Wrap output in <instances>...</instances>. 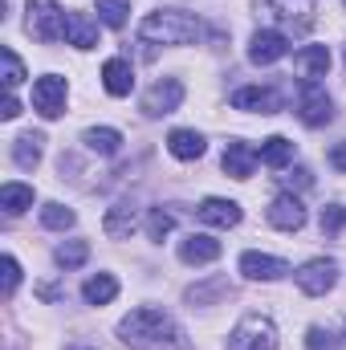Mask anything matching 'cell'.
Listing matches in <instances>:
<instances>
[{
    "label": "cell",
    "instance_id": "obj_22",
    "mask_svg": "<svg viewBox=\"0 0 346 350\" xmlns=\"http://www.w3.org/2000/svg\"><path fill=\"white\" fill-rule=\"evenodd\" d=\"M82 297H86V306H110V301L118 297L114 273H94L86 285H82Z\"/></svg>",
    "mask_w": 346,
    "mask_h": 350
},
{
    "label": "cell",
    "instance_id": "obj_34",
    "mask_svg": "<svg viewBox=\"0 0 346 350\" xmlns=\"http://www.w3.org/2000/svg\"><path fill=\"white\" fill-rule=\"evenodd\" d=\"M318 224H322V232H343L346 228V204H330V208H322V216H318Z\"/></svg>",
    "mask_w": 346,
    "mask_h": 350
},
{
    "label": "cell",
    "instance_id": "obj_15",
    "mask_svg": "<svg viewBox=\"0 0 346 350\" xmlns=\"http://www.w3.org/2000/svg\"><path fill=\"white\" fill-rule=\"evenodd\" d=\"M232 106L237 110H249V114H277L281 110V98L269 86H241L232 94Z\"/></svg>",
    "mask_w": 346,
    "mask_h": 350
},
{
    "label": "cell",
    "instance_id": "obj_6",
    "mask_svg": "<svg viewBox=\"0 0 346 350\" xmlns=\"http://www.w3.org/2000/svg\"><path fill=\"white\" fill-rule=\"evenodd\" d=\"M66 98H70V86H66V78H57V74H45V78L33 82V110H37L41 118H62Z\"/></svg>",
    "mask_w": 346,
    "mask_h": 350
},
{
    "label": "cell",
    "instance_id": "obj_25",
    "mask_svg": "<svg viewBox=\"0 0 346 350\" xmlns=\"http://www.w3.org/2000/svg\"><path fill=\"white\" fill-rule=\"evenodd\" d=\"M41 143H45V135H21V139L12 143V163H16L21 172H33V167L41 163Z\"/></svg>",
    "mask_w": 346,
    "mask_h": 350
},
{
    "label": "cell",
    "instance_id": "obj_2",
    "mask_svg": "<svg viewBox=\"0 0 346 350\" xmlns=\"http://www.w3.org/2000/svg\"><path fill=\"white\" fill-rule=\"evenodd\" d=\"M204 25L196 12H183V8H159V12H147L143 25H139V37L151 41V45H191L200 41Z\"/></svg>",
    "mask_w": 346,
    "mask_h": 350
},
{
    "label": "cell",
    "instance_id": "obj_29",
    "mask_svg": "<svg viewBox=\"0 0 346 350\" xmlns=\"http://www.w3.org/2000/svg\"><path fill=\"white\" fill-rule=\"evenodd\" d=\"M127 12H131V0H98V21L106 29H122Z\"/></svg>",
    "mask_w": 346,
    "mask_h": 350
},
{
    "label": "cell",
    "instance_id": "obj_39",
    "mask_svg": "<svg viewBox=\"0 0 346 350\" xmlns=\"http://www.w3.org/2000/svg\"><path fill=\"white\" fill-rule=\"evenodd\" d=\"M74 350H94V347H74Z\"/></svg>",
    "mask_w": 346,
    "mask_h": 350
},
{
    "label": "cell",
    "instance_id": "obj_38",
    "mask_svg": "<svg viewBox=\"0 0 346 350\" xmlns=\"http://www.w3.org/2000/svg\"><path fill=\"white\" fill-rule=\"evenodd\" d=\"M330 163H334L338 172H346V143H338V147L330 151Z\"/></svg>",
    "mask_w": 346,
    "mask_h": 350
},
{
    "label": "cell",
    "instance_id": "obj_32",
    "mask_svg": "<svg viewBox=\"0 0 346 350\" xmlns=\"http://www.w3.org/2000/svg\"><path fill=\"white\" fill-rule=\"evenodd\" d=\"M0 62H4V86L16 90L25 82V66H21V57L12 53V49H0Z\"/></svg>",
    "mask_w": 346,
    "mask_h": 350
},
{
    "label": "cell",
    "instance_id": "obj_27",
    "mask_svg": "<svg viewBox=\"0 0 346 350\" xmlns=\"http://www.w3.org/2000/svg\"><path fill=\"white\" fill-rule=\"evenodd\" d=\"M53 261L62 265V269H82L90 261V245L86 241H66V245L53 249Z\"/></svg>",
    "mask_w": 346,
    "mask_h": 350
},
{
    "label": "cell",
    "instance_id": "obj_21",
    "mask_svg": "<svg viewBox=\"0 0 346 350\" xmlns=\"http://www.w3.org/2000/svg\"><path fill=\"white\" fill-rule=\"evenodd\" d=\"M168 151H172L175 159H183V163H191V159H200L204 155V135L200 131H172L168 135Z\"/></svg>",
    "mask_w": 346,
    "mask_h": 350
},
{
    "label": "cell",
    "instance_id": "obj_37",
    "mask_svg": "<svg viewBox=\"0 0 346 350\" xmlns=\"http://www.w3.org/2000/svg\"><path fill=\"white\" fill-rule=\"evenodd\" d=\"M0 114H4L8 122H12V118L21 114V102H16V94H8V98H4V110H0Z\"/></svg>",
    "mask_w": 346,
    "mask_h": 350
},
{
    "label": "cell",
    "instance_id": "obj_20",
    "mask_svg": "<svg viewBox=\"0 0 346 350\" xmlns=\"http://www.w3.org/2000/svg\"><path fill=\"white\" fill-rule=\"evenodd\" d=\"M257 147H249V143H228L224 147V172L232 175V179H249L253 167H257Z\"/></svg>",
    "mask_w": 346,
    "mask_h": 350
},
{
    "label": "cell",
    "instance_id": "obj_14",
    "mask_svg": "<svg viewBox=\"0 0 346 350\" xmlns=\"http://www.w3.org/2000/svg\"><path fill=\"white\" fill-rule=\"evenodd\" d=\"M216 257H220V241L208 232H191L179 241V261L183 265H212Z\"/></svg>",
    "mask_w": 346,
    "mask_h": 350
},
{
    "label": "cell",
    "instance_id": "obj_28",
    "mask_svg": "<svg viewBox=\"0 0 346 350\" xmlns=\"http://www.w3.org/2000/svg\"><path fill=\"white\" fill-rule=\"evenodd\" d=\"M228 293V281L224 277H212V281H204V285H191L187 289V301L191 306H212V301H220Z\"/></svg>",
    "mask_w": 346,
    "mask_h": 350
},
{
    "label": "cell",
    "instance_id": "obj_30",
    "mask_svg": "<svg viewBox=\"0 0 346 350\" xmlns=\"http://www.w3.org/2000/svg\"><path fill=\"white\" fill-rule=\"evenodd\" d=\"M74 220H78V216H74L66 204H45V208H41V224H45V228H53V232L74 228Z\"/></svg>",
    "mask_w": 346,
    "mask_h": 350
},
{
    "label": "cell",
    "instance_id": "obj_7",
    "mask_svg": "<svg viewBox=\"0 0 346 350\" xmlns=\"http://www.w3.org/2000/svg\"><path fill=\"white\" fill-rule=\"evenodd\" d=\"M179 102H183V82H179V78H159L155 86L143 94L139 110H143L147 118H163V114H175V110H179Z\"/></svg>",
    "mask_w": 346,
    "mask_h": 350
},
{
    "label": "cell",
    "instance_id": "obj_8",
    "mask_svg": "<svg viewBox=\"0 0 346 350\" xmlns=\"http://www.w3.org/2000/svg\"><path fill=\"white\" fill-rule=\"evenodd\" d=\"M297 118H302L306 126H326V122L334 118V102H330V94H326L322 82H306V86H302Z\"/></svg>",
    "mask_w": 346,
    "mask_h": 350
},
{
    "label": "cell",
    "instance_id": "obj_18",
    "mask_svg": "<svg viewBox=\"0 0 346 350\" xmlns=\"http://www.w3.org/2000/svg\"><path fill=\"white\" fill-rule=\"evenodd\" d=\"M135 228H139V208H135V204H114V208L106 212V220H102V232H106L110 241H127Z\"/></svg>",
    "mask_w": 346,
    "mask_h": 350
},
{
    "label": "cell",
    "instance_id": "obj_5",
    "mask_svg": "<svg viewBox=\"0 0 346 350\" xmlns=\"http://www.w3.org/2000/svg\"><path fill=\"white\" fill-rule=\"evenodd\" d=\"M297 289L306 293V297H326L334 285H338V265L326 261V257H314V261H306L297 273Z\"/></svg>",
    "mask_w": 346,
    "mask_h": 350
},
{
    "label": "cell",
    "instance_id": "obj_24",
    "mask_svg": "<svg viewBox=\"0 0 346 350\" xmlns=\"http://www.w3.org/2000/svg\"><path fill=\"white\" fill-rule=\"evenodd\" d=\"M82 143H86V151H94V155H118L122 151V135L114 126H90L86 135H82Z\"/></svg>",
    "mask_w": 346,
    "mask_h": 350
},
{
    "label": "cell",
    "instance_id": "obj_1",
    "mask_svg": "<svg viewBox=\"0 0 346 350\" xmlns=\"http://www.w3.org/2000/svg\"><path fill=\"white\" fill-rule=\"evenodd\" d=\"M118 338L131 350H151V347H163V342H175V338H183V334H179V326H175L163 310L139 306V310H131V314L118 322Z\"/></svg>",
    "mask_w": 346,
    "mask_h": 350
},
{
    "label": "cell",
    "instance_id": "obj_9",
    "mask_svg": "<svg viewBox=\"0 0 346 350\" xmlns=\"http://www.w3.org/2000/svg\"><path fill=\"white\" fill-rule=\"evenodd\" d=\"M265 4L277 16V25L289 33H306L318 16V0H265Z\"/></svg>",
    "mask_w": 346,
    "mask_h": 350
},
{
    "label": "cell",
    "instance_id": "obj_36",
    "mask_svg": "<svg viewBox=\"0 0 346 350\" xmlns=\"http://www.w3.org/2000/svg\"><path fill=\"white\" fill-rule=\"evenodd\" d=\"M310 183H314V175L306 172V167H293L289 175H281V187H285V191H306Z\"/></svg>",
    "mask_w": 346,
    "mask_h": 350
},
{
    "label": "cell",
    "instance_id": "obj_3",
    "mask_svg": "<svg viewBox=\"0 0 346 350\" xmlns=\"http://www.w3.org/2000/svg\"><path fill=\"white\" fill-rule=\"evenodd\" d=\"M66 16H70V12H66L57 0H29L25 29H29L37 41L53 45V41H62V37H66Z\"/></svg>",
    "mask_w": 346,
    "mask_h": 350
},
{
    "label": "cell",
    "instance_id": "obj_23",
    "mask_svg": "<svg viewBox=\"0 0 346 350\" xmlns=\"http://www.w3.org/2000/svg\"><path fill=\"white\" fill-rule=\"evenodd\" d=\"M261 163L265 167H273V172H281V167H289L293 163V143L285 139V135H273V139H265L261 143Z\"/></svg>",
    "mask_w": 346,
    "mask_h": 350
},
{
    "label": "cell",
    "instance_id": "obj_31",
    "mask_svg": "<svg viewBox=\"0 0 346 350\" xmlns=\"http://www.w3.org/2000/svg\"><path fill=\"white\" fill-rule=\"evenodd\" d=\"M172 228H175V216H172V212L151 208V216H147V237H151V241H163Z\"/></svg>",
    "mask_w": 346,
    "mask_h": 350
},
{
    "label": "cell",
    "instance_id": "obj_13",
    "mask_svg": "<svg viewBox=\"0 0 346 350\" xmlns=\"http://www.w3.org/2000/svg\"><path fill=\"white\" fill-rule=\"evenodd\" d=\"M241 273L249 281H281L289 273V265L281 257H269V253H241Z\"/></svg>",
    "mask_w": 346,
    "mask_h": 350
},
{
    "label": "cell",
    "instance_id": "obj_35",
    "mask_svg": "<svg viewBox=\"0 0 346 350\" xmlns=\"http://www.w3.org/2000/svg\"><path fill=\"white\" fill-rule=\"evenodd\" d=\"M0 269H4V277H0V289H4V297H12V293H16V285H21V265H16V257H8V253H4Z\"/></svg>",
    "mask_w": 346,
    "mask_h": 350
},
{
    "label": "cell",
    "instance_id": "obj_12",
    "mask_svg": "<svg viewBox=\"0 0 346 350\" xmlns=\"http://www.w3.org/2000/svg\"><path fill=\"white\" fill-rule=\"evenodd\" d=\"M196 216H200L204 224H212V228H237V224H241V204H237V200L208 196V200H200Z\"/></svg>",
    "mask_w": 346,
    "mask_h": 350
},
{
    "label": "cell",
    "instance_id": "obj_16",
    "mask_svg": "<svg viewBox=\"0 0 346 350\" xmlns=\"http://www.w3.org/2000/svg\"><path fill=\"white\" fill-rule=\"evenodd\" d=\"M102 86L110 98H127L131 90H135V70H131V62L127 57H110L106 66H102Z\"/></svg>",
    "mask_w": 346,
    "mask_h": 350
},
{
    "label": "cell",
    "instance_id": "obj_10",
    "mask_svg": "<svg viewBox=\"0 0 346 350\" xmlns=\"http://www.w3.org/2000/svg\"><path fill=\"white\" fill-rule=\"evenodd\" d=\"M289 53V37L281 29H257L253 41H249V62L253 66H273Z\"/></svg>",
    "mask_w": 346,
    "mask_h": 350
},
{
    "label": "cell",
    "instance_id": "obj_26",
    "mask_svg": "<svg viewBox=\"0 0 346 350\" xmlns=\"http://www.w3.org/2000/svg\"><path fill=\"white\" fill-rule=\"evenodd\" d=\"M0 208H4L8 216L29 212V208H33V187H29V183H16V179L4 183V187H0Z\"/></svg>",
    "mask_w": 346,
    "mask_h": 350
},
{
    "label": "cell",
    "instance_id": "obj_4",
    "mask_svg": "<svg viewBox=\"0 0 346 350\" xmlns=\"http://www.w3.org/2000/svg\"><path fill=\"white\" fill-rule=\"evenodd\" d=\"M277 326L265 318V314H245L237 322V330L228 334V350H277Z\"/></svg>",
    "mask_w": 346,
    "mask_h": 350
},
{
    "label": "cell",
    "instance_id": "obj_17",
    "mask_svg": "<svg viewBox=\"0 0 346 350\" xmlns=\"http://www.w3.org/2000/svg\"><path fill=\"white\" fill-rule=\"evenodd\" d=\"M293 66H297V74H302L306 82H318V78H326V70H330V49H326V45H306V49L293 53Z\"/></svg>",
    "mask_w": 346,
    "mask_h": 350
},
{
    "label": "cell",
    "instance_id": "obj_11",
    "mask_svg": "<svg viewBox=\"0 0 346 350\" xmlns=\"http://www.w3.org/2000/svg\"><path fill=\"white\" fill-rule=\"evenodd\" d=\"M269 224L281 228V232H302L306 228V208L293 191H281L273 204H269Z\"/></svg>",
    "mask_w": 346,
    "mask_h": 350
},
{
    "label": "cell",
    "instance_id": "obj_40",
    "mask_svg": "<svg viewBox=\"0 0 346 350\" xmlns=\"http://www.w3.org/2000/svg\"><path fill=\"white\" fill-rule=\"evenodd\" d=\"M343 4H346V0H343Z\"/></svg>",
    "mask_w": 346,
    "mask_h": 350
},
{
    "label": "cell",
    "instance_id": "obj_19",
    "mask_svg": "<svg viewBox=\"0 0 346 350\" xmlns=\"http://www.w3.org/2000/svg\"><path fill=\"white\" fill-rule=\"evenodd\" d=\"M66 41L74 49H94L98 45V21L90 12H70L66 16Z\"/></svg>",
    "mask_w": 346,
    "mask_h": 350
},
{
    "label": "cell",
    "instance_id": "obj_33",
    "mask_svg": "<svg viewBox=\"0 0 346 350\" xmlns=\"http://www.w3.org/2000/svg\"><path fill=\"white\" fill-rule=\"evenodd\" d=\"M306 350H343V342H338L326 326H310V330H306Z\"/></svg>",
    "mask_w": 346,
    "mask_h": 350
}]
</instances>
